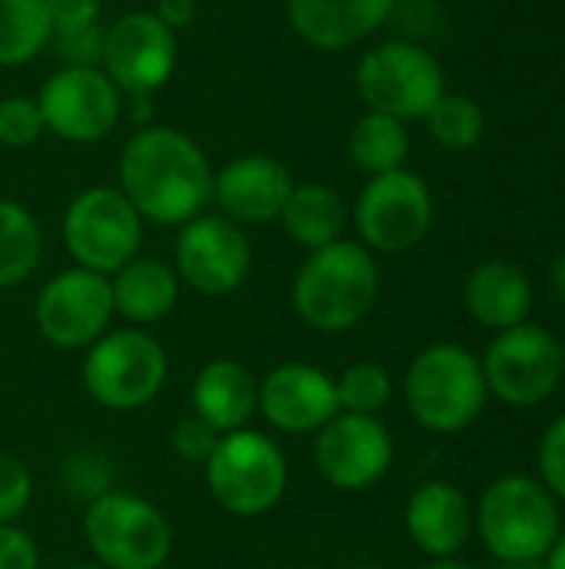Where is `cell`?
<instances>
[{
  "label": "cell",
  "mask_w": 565,
  "mask_h": 569,
  "mask_svg": "<svg viewBox=\"0 0 565 569\" xmlns=\"http://www.w3.org/2000/svg\"><path fill=\"white\" fill-rule=\"evenodd\" d=\"M503 569H546V560H529V563H503Z\"/></svg>",
  "instance_id": "cell-40"
},
{
  "label": "cell",
  "mask_w": 565,
  "mask_h": 569,
  "mask_svg": "<svg viewBox=\"0 0 565 569\" xmlns=\"http://www.w3.org/2000/svg\"><path fill=\"white\" fill-rule=\"evenodd\" d=\"M546 569H565V533L556 537V543L546 553Z\"/></svg>",
  "instance_id": "cell-38"
},
{
  "label": "cell",
  "mask_w": 565,
  "mask_h": 569,
  "mask_svg": "<svg viewBox=\"0 0 565 569\" xmlns=\"http://www.w3.org/2000/svg\"><path fill=\"white\" fill-rule=\"evenodd\" d=\"M43 230L37 217L17 203L0 197V290L20 287L40 263Z\"/></svg>",
  "instance_id": "cell-26"
},
{
  "label": "cell",
  "mask_w": 565,
  "mask_h": 569,
  "mask_svg": "<svg viewBox=\"0 0 565 569\" xmlns=\"http://www.w3.org/2000/svg\"><path fill=\"white\" fill-rule=\"evenodd\" d=\"M316 473L346 493L376 487L393 463V437L380 417L336 413L313 443Z\"/></svg>",
  "instance_id": "cell-16"
},
{
  "label": "cell",
  "mask_w": 565,
  "mask_h": 569,
  "mask_svg": "<svg viewBox=\"0 0 565 569\" xmlns=\"http://www.w3.org/2000/svg\"><path fill=\"white\" fill-rule=\"evenodd\" d=\"M47 133L63 143H100L123 120L127 97L100 67H57L33 93Z\"/></svg>",
  "instance_id": "cell-10"
},
{
  "label": "cell",
  "mask_w": 565,
  "mask_h": 569,
  "mask_svg": "<svg viewBox=\"0 0 565 569\" xmlns=\"http://www.w3.org/2000/svg\"><path fill=\"white\" fill-rule=\"evenodd\" d=\"M256 393H260V380L240 360L220 357L200 367V373L193 377L190 413L206 420L223 437L250 423V417L256 413Z\"/></svg>",
  "instance_id": "cell-21"
},
{
  "label": "cell",
  "mask_w": 565,
  "mask_h": 569,
  "mask_svg": "<svg viewBox=\"0 0 565 569\" xmlns=\"http://www.w3.org/2000/svg\"><path fill=\"white\" fill-rule=\"evenodd\" d=\"M353 223L370 253H406L433 227V193L406 167L370 177L353 203Z\"/></svg>",
  "instance_id": "cell-11"
},
{
  "label": "cell",
  "mask_w": 565,
  "mask_h": 569,
  "mask_svg": "<svg viewBox=\"0 0 565 569\" xmlns=\"http://www.w3.org/2000/svg\"><path fill=\"white\" fill-rule=\"evenodd\" d=\"M180 40L153 10H130L103 30L100 70L123 97H153L176 70Z\"/></svg>",
  "instance_id": "cell-13"
},
{
  "label": "cell",
  "mask_w": 565,
  "mask_h": 569,
  "mask_svg": "<svg viewBox=\"0 0 565 569\" xmlns=\"http://www.w3.org/2000/svg\"><path fill=\"white\" fill-rule=\"evenodd\" d=\"M0 569H40V550L17 523L0 527Z\"/></svg>",
  "instance_id": "cell-36"
},
{
  "label": "cell",
  "mask_w": 565,
  "mask_h": 569,
  "mask_svg": "<svg viewBox=\"0 0 565 569\" xmlns=\"http://www.w3.org/2000/svg\"><path fill=\"white\" fill-rule=\"evenodd\" d=\"M283 7L303 43L336 53L373 37L390 20L396 0H283Z\"/></svg>",
  "instance_id": "cell-19"
},
{
  "label": "cell",
  "mask_w": 565,
  "mask_h": 569,
  "mask_svg": "<svg viewBox=\"0 0 565 569\" xmlns=\"http://www.w3.org/2000/svg\"><path fill=\"white\" fill-rule=\"evenodd\" d=\"M539 477L553 497L565 500V413L546 430L539 443Z\"/></svg>",
  "instance_id": "cell-34"
},
{
  "label": "cell",
  "mask_w": 565,
  "mask_h": 569,
  "mask_svg": "<svg viewBox=\"0 0 565 569\" xmlns=\"http://www.w3.org/2000/svg\"><path fill=\"white\" fill-rule=\"evenodd\" d=\"M290 300L296 317L320 333H343L363 323L380 300L376 257L356 240H336L306 253Z\"/></svg>",
  "instance_id": "cell-2"
},
{
  "label": "cell",
  "mask_w": 565,
  "mask_h": 569,
  "mask_svg": "<svg viewBox=\"0 0 565 569\" xmlns=\"http://www.w3.org/2000/svg\"><path fill=\"white\" fill-rule=\"evenodd\" d=\"M153 13L173 33H180V30L193 27V20H196V0H153Z\"/></svg>",
  "instance_id": "cell-37"
},
{
  "label": "cell",
  "mask_w": 565,
  "mask_h": 569,
  "mask_svg": "<svg viewBox=\"0 0 565 569\" xmlns=\"http://www.w3.org/2000/svg\"><path fill=\"white\" fill-rule=\"evenodd\" d=\"M356 569H376V567H356Z\"/></svg>",
  "instance_id": "cell-44"
},
{
  "label": "cell",
  "mask_w": 565,
  "mask_h": 569,
  "mask_svg": "<svg viewBox=\"0 0 565 569\" xmlns=\"http://www.w3.org/2000/svg\"><path fill=\"white\" fill-rule=\"evenodd\" d=\"M350 210L343 203V197L326 187V183H296L286 197V207L280 213V227L283 233L303 247V250H320L330 247L336 240H343Z\"/></svg>",
  "instance_id": "cell-24"
},
{
  "label": "cell",
  "mask_w": 565,
  "mask_h": 569,
  "mask_svg": "<svg viewBox=\"0 0 565 569\" xmlns=\"http://www.w3.org/2000/svg\"><path fill=\"white\" fill-rule=\"evenodd\" d=\"M463 300L476 323L503 333V330H513L529 320L533 287L519 267H513L506 260H493L470 273Z\"/></svg>",
  "instance_id": "cell-22"
},
{
  "label": "cell",
  "mask_w": 565,
  "mask_h": 569,
  "mask_svg": "<svg viewBox=\"0 0 565 569\" xmlns=\"http://www.w3.org/2000/svg\"><path fill=\"white\" fill-rule=\"evenodd\" d=\"M563 373L559 340L529 320L496 333L483 357L486 390L509 407H536L549 400Z\"/></svg>",
  "instance_id": "cell-12"
},
{
  "label": "cell",
  "mask_w": 565,
  "mask_h": 569,
  "mask_svg": "<svg viewBox=\"0 0 565 569\" xmlns=\"http://www.w3.org/2000/svg\"><path fill=\"white\" fill-rule=\"evenodd\" d=\"M553 283H556V293H559V300L565 303V253L556 260V270H553Z\"/></svg>",
  "instance_id": "cell-39"
},
{
  "label": "cell",
  "mask_w": 565,
  "mask_h": 569,
  "mask_svg": "<svg viewBox=\"0 0 565 569\" xmlns=\"http://www.w3.org/2000/svg\"><path fill=\"white\" fill-rule=\"evenodd\" d=\"M83 540L103 569H160L173 550V530L143 497L103 490L83 513Z\"/></svg>",
  "instance_id": "cell-7"
},
{
  "label": "cell",
  "mask_w": 565,
  "mask_h": 569,
  "mask_svg": "<svg viewBox=\"0 0 565 569\" xmlns=\"http://www.w3.org/2000/svg\"><path fill=\"white\" fill-rule=\"evenodd\" d=\"M67 569H103L100 563H73V567H67Z\"/></svg>",
  "instance_id": "cell-42"
},
{
  "label": "cell",
  "mask_w": 565,
  "mask_h": 569,
  "mask_svg": "<svg viewBox=\"0 0 565 569\" xmlns=\"http://www.w3.org/2000/svg\"><path fill=\"white\" fill-rule=\"evenodd\" d=\"M473 520L486 550L500 563L546 560L559 537L556 497L543 487V480L523 473H509L490 483Z\"/></svg>",
  "instance_id": "cell-4"
},
{
  "label": "cell",
  "mask_w": 565,
  "mask_h": 569,
  "mask_svg": "<svg viewBox=\"0 0 565 569\" xmlns=\"http://www.w3.org/2000/svg\"><path fill=\"white\" fill-rule=\"evenodd\" d=\"M430 569H473L470 563H460V560H436Z\"/></svg>",
  "instance_id": "cell-41"
},
{
  "label": "cell",
  "mask_w": 565,
  "mask_h": 569,
  "mask_svg": "<svg viewBox=\"0 0 565 569\" xmlns=\"http://www.w3.org/2000/svg\"><path fill=\"white\" fill-rule=\"evenodd\" d=\"M33 497V477L13 453H0V527L17 523Z\"/></svg>",
  "instance_id": "cell-31"
},
{
  "label": "cell",
  "mask_w": 565,
  "mask_h": 569,
  "mask_svg": "<svg viewBox=\"0 0 565 569\" xmlns=\"http://www.w3.org/2000/svg\"><path fill=\"white\" fill-rule=\"evenodd\" d=\"M170 443H173V453H176L183 463L203 467V463L210 460V453L216 450L220 433H216L206 420H200L196 413H186V417L173 427Z\"/></svg>",
  "instance_id": "cell-33"
},
{
  "label": "cell",
  "mask_w": 565,
  "mask_h": 569,
  "mask_svg": "<svg viewBox=\"0 0 565 569\" xmlns=\"http://www.w3.org/2000/svg\"><path fill=\"white\" fill-rule=\"evenodd\" d=\"M253 267V247L243 227L220 213H200L180 227L173 270L200 297H226L243 287Z\"/></svg>",
  "instance_id": "cell-14"
},
{
  "label": "cell",
  "mask_w": 565,
  "mask_h": 569,
  "mask_svg": "<svg viewBox=\"0 0 565 569\" xmlns=\"http://www.w3.org/2000/svg\"><path fill=\"white\" fill-rule=\"evenodd\" d=\"M53 33H67V30H87L97 27L103 17V0H43Z\"/></svg>",
  "instance_id": "cell-35"
},
{
  "label": "cell",
  "mask_w": 565,
  "mask_h": 569,
  "mask_svg": "<svg viewBox=\"0 0 565 569\" xmlns=\"http://www.w3.org/2000/svg\"><path fill=\"white\" fill-rule=\"evenodd\" d=\"M403 397L410 417L433 433L466 430L486 407L483 363L460 343L426 347L406 370Z\"/></svg>",
  "instance_id": "cell-3"
},
{
  "label": "cell",
  "mask_w": 565,
  "mask_h": 569,
  "mask_svg": "<svg viewBox=\"0 0 565 569\" xmlns=\"http://www.w3.org/2000/svg\"><path fill=\"white\" fill-rule=\"evenodd\" d=\"M113 313L133 327L160 323L180 303V277L173 267L153 257H137L110 277Z\"/></svg>",
  "instance_id": "cell-23"
},
{
  "label": "cell",
  "mask_w": 565,
  "mask_h": 569,
  "mask_svg": "<svg viewBox=\"0 0 565 569\" xmlns=\"http://www.w3.org/2000/svg\"><path fill=\"white\" fill-rule=\"evenodd\" d=\"M117 187L160 227H183L213 203V163L180 127L150 123L130 133L117 160Z\"/></svg>",
  "instance_id": "cell-1"
},
{
  "label": "cell",
  "mask_w": 565,
  "mask_h": 569,
  "mask_svg": "<svg viewBox=\"0 0 565 569\" xmlns=\"http://www.w3.org/2000/svg\"><path fill=\"white\" fill-rule=\"evenodd\" d=\"M346 147H350L353 163L363 173L380 177V173H390V170H403L406 167V157H410V130L396 117L366 110L353 123Z\"/></svg>",
  "instance_id": "cell-25"
},
{
  "label": "cell",
  "mask_w": 565,
  "mask_h": 569,
  "mask_svg": "<svg viewBox=\"0 0 565 569\" xmlns=\"http://www.w3.org/2000/svg\"><path fill=\"white\" fill-rule=\"evenodd\" d=\"M203 477L210 497L226 513L250 520L270 513L283 500L290 467L276 440L243 427L220 437L216 450L203 463Z\"/></svg>",
  "instance_id": "cell-6"
},
{
  "label": "cell",
  "mask_w": 565,
  "mask_h": 569,
  "mask_svg": "<svg viewBox=\"0 0 565 569\" xmlns=\"http://www.w3.org/2000/svg\"><path fill=\"white\" fill-rule=\"evenodd\" d=\"M423 120L430 127V137L446 150H470L486 133V113L466 93H443Z\"/></svg>",
  "instance_id": "cell-28"
},
{
  "label": "cell",
  "mask_w": 565,
  "mask_h": 569,
  "mask_svg": "<svg viewBox=\"0 0 565 569\" xmlns=\"http://www.w3.org/2000/svg\"><path fill=\"white\" fill-rule=\"evenodd\" d=\"M293 187L290 167L270 153H240L213 170V203L236 227L276 223Z\"/></svg>",
  "instance_id": "cell-17"
},
{
  "label": "cell",
  "mask_w": 565,
  "mask_h": 569,
  "mask_svg": "<svg viewBox=\"0 0 565 569\" xmlns=\"http://www.w3.org/2000/svg\"><path fill=\"white\" fill-rule=\"evenodd\" d=\"M43 133H47V127H43L37 97L10 93L0 100V147L23 150V147H33Z\"/></svg>",
  "instance_id": "cell-30"
},
{
  "label": "cell",
  "mask_w": 565,
  "mask_h": 569,
  "mask_svg": "<svg viewBox=\"0 0 565 569\" xmlns=\"http://www.w3.org/2000/svg\"><path fill=\"white\" fill-rule=\"evenodd\" d=\"M113 293L110 277L70 267L50 277L33 303L37 330L60 350H83L110 330Z\"/></svg>",
  "instance_id": "cell-15"
},
{
  "label": "cell",
  "mask_w": 565,
  "mask_h": 569,
  "mask_svg": "<svg viewBox=\"0 0 565 569\" xmlns=\"http://www.w3.org/2000/svg\"><path fill=\"white\" fill-rule=\"evenodd\" d=\"M63 247L73 267L113 277L120 267L140 257L143 217L120 193V187H87L63 210Z\"/></svg>",
  "instance_id": "cell-8"
},
{
  "label": "cell",
  "mask_w": 565,
  "mask_h": 569,
  "mask_svg": "<svg viewBox=\"0 0 565 569\" xmlns=\"http://www.w3.org/2000/svg\"><path fill=\"white\" fill-rule=\"evenodd\" d=\"M256 410L280 433H320L336 413V383L310 363H283L260 380Z\"/></svg>",
  "instance_id": "cell-18"
},
{
  "label": "cell",
  "mask_w": 565,
  "mask_h": 569,
  "mask_svg": "<svg viewBox=\"0 0 565 569\" xmlns=\"http://www.w3.org/2000/svg\"><path fill=\"white\" fill-rule=\"evenodd\" d=\"M53 37L43 0H0V67H23L37 60Z\"/></svg>",
  "instance_id": "cell-27"
},
{
  "label": "cell",
  "mask_w": 565,
  "mask_h": 569,
  "mask_svg": "<svg viewBox=\"0 0 565 569\" xmlns=\"http://www.w3.org/2000/svg\"><path fill=\"white\" fill-rule=\"evenodd\" d=\"M406 533L423 553L436 560H453L473 533L470 500L453 483H423L406 503Z\"/></svg>",
  "instance_id": "cell-20"
},
{
  "label": "cell",
  "mask_w": 565,
  "mask_h": 569,
  "mask_svg": "<svg viewBox=\"0 0 565 569\" xmlns=\"http://www.w3.org/2000/svg\"><path fill=\"white\" fill-rule=\"evenodd\" d=\"M103 23L87 27V30H67V33H53L50 47L53 57L60 60V67H100L103 60Z\"/></svg>",
  "instance_id": "cell-32"
},
{
  "label": "cell",
  "mask_w": 565,
  "mask_h": 569,
  "mask_svg": "<svg viewBox=\"0 0 565 569\" xmlns=\"http://www.w3.org/2000/svg\"><path fill=\"white\" fill-rule=\"evenodd\" d=\"M170 373L167 350L157 337L140 327L107 330L87 347L83 357V390L87 397L117 413L140 410L157 400Z\"/></svg>",
  "instance_id": "cell-5"
},
{
  "label": "cell",
  "mask_w": 565,
  "mask_h": 569,
  "mask_svg": "<svg viewBox=\"0 0 565 569\" xmlns=\"http://www.w3.org/2000/svg\"><path fill=\"white\" fill-rule=\"evenodd\" d=\"M559 353H563V370H565V340L559 343Z\"/></svg>",
  "instance_id": "cell-43"
},
{
  "label": "cell",
  "mask_w": 565,
  "mask_h": 569,
  "mask_svg": "<svg viewBox=\"0 0 565 569\" xmlns=\"http://www.w3.org/2000/svg\"><path fill=\"white\" fill-rule=\"evenodd\" d=\"M356 93L373 113L403 123L423 120L446 93L436 57L410 40H386L370 47L356 63Z\"/></svg>",
  "instance_id": "cell-9"
},
{
  "label": "cell",
  "mask_w": 565,
  "mask_h": 569,
  "mask_svg": "<svg viewBox=\"0 0 565 569\" xmlns=\"http://www.w3.org/2000/svg\"><path fill=\"white\" fill-rule=\"evenodd\" d=\"M336 400L340 413H360V417H380V410L393 400V377L380 363H353L336 380Z\"/></svg>",
  "instance_id": "cell-29"
}]
</instances>
